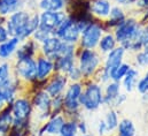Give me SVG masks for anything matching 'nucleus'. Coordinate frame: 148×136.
Masks as SVG:
<instances>
[{"mask_svg":"<svg viewBox=\"0 0 148 136\" xmlns=\"http://www.w3.org/2000/svg\"><path fill=\"white\" fill-rule=\"evenodd\" d=\"M76 65V57H58L54 60V73L67 75L68 71Z\"/></svg>","mask_w":148,"mask_h":136,"instance_id":"nucleus-23","label":"nucleus"},{"mask_svg":"<svg viewBox=\"0 0 148 136\" xmlns=\"http://www.w3.org/2000/svg\"><path fill=\"white\" fill-rule=\"evenodd\" d=\"M105 27L99 22H91L82 33L79 38V45L82 49L94 50L98 47L101 37L103 36Z\"/></svg>","mask_w":148,"mask_h":136,"instance_id":"nucleus-5","label":"nucleus"},{"mask_svg":"<svg viewBox=\"0 0 148 136\" xmlns=\"http://www.w3.org/2000/svg\"><path fill=\"white\" fill-rule=\"evenodd\" d=\"M13 119L10 105H7L0 111V136H8L13 125Z\"/></svg>","mask_w":148,"mask_h":136,"instance_id":"nucleus-20","label":"nucleus"},{"mask_svg":"<svg viewBox=\"0 0 148 136\" xmlns=\"http://www.w3.org/2000/svg\"><path fill=\"white\" fill-rule=\"evenodd\" d=\"M7 106V103L5 101V98H3V95H2V90L0 89V111L2 110V108H5Z\"/></svg>","mask_w":148,"mask_h":136,"instance_id":"nucleus-41","label":"nucleus"},{"mask_svg":"<svg viewBox=\"0 0 148 136\" xmlns=\"http://www.w3.org/2000/svg\"><path fill=\"white\" fill-rule=\"evenodd\" d=\"M80 107L88 112H94L103 105V89L98 82H88L83 88V92L79 97Z\"/></svg>","mask_w":148,"mask_h":136,"instance_id":"nucleus-2","label":"nucleus"},{"mask_svg":"<svg viewBox=\"0 0 148 136\" xmlns=\"http://www.w3.org/2000/svg\"><path fill=\"white\" fill-rule=\"evenodd\" d=\"M116 46H117V40H116L114 34H111V33H107L103 35L98 45L99 51L103 54H107L111 50H114Z\"/></svg>","mask_w":148,"mask_h":136,"instance_id":"nucleus-26","label":"nucleus"},{"mask_svg":"<svg viewBox=\"0 0 148 136\" xmlns=\"http://www.w3.org/2000/svg\"><path fill=\"white\" fill-rule=\"evenodd\" d=\"M55 36L59 37L62 42L69 43V44H77L80 38V30L76 24L74 17L68 15V17L60 24V27L56 29Z\"/></svg>","mask_w":148,"mask_h":136,"instance_id":"nucleus-8","label":"nucleus"},{"mask_svg":"<svg viewBox=\"0 0 148 136\" xmlns=\"http://www.w3.org/2000/svg\"><path fill=\"white\" fill-rule=\"evenodd\" d=\"M117 136H136L137 129L131 119H122L117 126Z\"/></svg>","mask_w":148,"mask_h":136,"instance_id":"nucleus-27","label":"nucleus"},{"mask_svg":"<svg viewBox=\"0 0 148 136\" xmlns=\"http://www.w3.org/2000/svg\"><path fill=\"white\" fill-rule=\"evenodd\" d=\"M136 64L139 67H148V44L136 54Z\"/></svg>","mask_w":148,"mask_h":136,"instance_id":"nucleus-31","label":"nucleus"},{"mask_svg":"<svg viewBox=\"0 0 148 136\" xmlns=\"http://www.w3.org/2000/svg\"><path fill=\"white\" fill-rule=\"evenodd\" d=\"M10 108L14 119H31L34 113L31 99L25 96H18L10 104Z\"/></svg>","mask_w":148,"mask_h":136,"instance_id":"nucleus-10","label":"nucleus"},{"mask_svg":"<svg viewBox=\"0 0 148 136\" xmlns=\"http://www.w3.org/2000/svg\"><path fill=\"white\" fill-rule=\"evenodd\" d=\"M130 68H131V66L127 62H122L117 67L112 68L110 71H109V74H110V81H115V82H119L121 83V81L127 74V71H129Z\"/></svg>","mask_w":148,"mask_h":136,"instance_id":"nucleus-28","label":"nucleus"},{"mask_svg":"<svg viewBox=\"0 0 148 136\" xmlns=\"http://www.w3.org/2000/svg\"><path fill=\"white\" fill-rule=\"evenodd\" d=\"M38 51H39V44L37 42H35L32 38H29L20 44L14 57H15V60L36 58Z\"/></svg>","mask_w":148,"mask_h":136,"instance_id":"nucleus-13","label":"nucleus"},{"mask_svg":"<svg viewBox=\"0 0 148 136\" xmlns=\"http://www.w3.org/2000/svg\"><path fill=\"white\" fill-rule=\"evenodd\" d=\"M111 3L109 0H91L90 1V12L93 16L99 19H107L110 14Z\"/></svg>","mask_w":148,"mask_h":136,"instance_id":"nucleus-17","label":"nucleus"},{"mask_svg":"<svg viewBox=\"0 0 148 136\" xmlns=\"http://www.w3.org/2000/svg\"><path fill=\"white\" fill-rule=\"evenodd\" d=\"M61 44H62V40L55 35H52L47 37L41 44H39L40 54L54 61L59 56V50L61 47Z\"/></svg>","mask_w":148,"mask_h":136,"instance_id":"nucleus-12","label":"nucleus"},{"mask_svg":"<svg viewBox=\"0 0 148 136\" xmlns=\"http://www.w3.org/2000/svg\"><path fill=\"white\" fill-rule=\"evenodd\" d=\"M68 17L67 12H49V10H41L39 12V28L54 35L60 24Z\"/></svg>","mask_w":148,"mask_h":136,"instance_id":"nucleus-7","label":"nucleus"},{"mask_svg":"<svg viewBox=\"0 0 148 136\" xmlns=\"http://www.w3.org/2000/svg\"><path fill=\"white\" fill-rule=\"evenodd\" d=\"M37 81H47L54 74V61L39 54L36 57Z\"/></svg>","mask_w":148,"mask_h":136,"instance_id":"nucleus-14","label":"nucleus"},{"mask_svg":"<svg viewBox=\"0 0 148 136\" xmlns=\"http://www.w3.org/2000/svg\"><path fill=\"white\" fill-rule=\"evenodd\" d=\"M49 36H52V34H49V33H47V31H45V30H42V29H38L37 31L35 33V34L32 35V39L35 40V42H37L38 44H41L47 37H49Z\"/></svg>","mask_w":148,"mask_h":136,"instance_id":"nucleus-35","label":"nucleus"},{"mask_svg":"<svg viewBox=\"0 0 148 136\" xmlns=\"http://www.w3.org/2000/svg\"><path fill=\"white\" fill-rule=\"evenodd\" d=\"M66 121V117L63 114H56L52 115L48 120H46L41 127L38 129L37 135H49V136H58L60 134V130Z\"/></svg>","mask_w":148,"mask_h":136,"instance_id":"nucleus-11","label":"nucleus"},{"mask_svg":"<svg viewBox=\"0 0 148 136\" xmlns=\"http://www.w3.org/2000/svg\"><path fill=\"white\" fill-rule=\"evenodd\" d=\"M125 19H126V15H125V12L123 10V8L121 6H112L111 7L110 14L108 16V21L106 23V27L107 28H110V29H115Z\"/></svg>","mask_w":148,"mask_h":136,"instance_id":"nucleus-21","label":"nucleus"},{"mask_svg":"<svg viewBox=\"0 0 148 136\" xmlns=\"http://www.w3.org/2000/svg\"><path fill=\"white\" fill-rule=\"evenodd\" d=\"M77 66L80 69L83 77L90 78L95 75V73L99 70L101 59L99 53L95 50H88V49H82L77 52Z\"/></svg>","mask_w":148,"mask_h":136,"instance_id":"nucleus-3","label":"nucleus"},{"mask_svg":"<svg viewBox=\"0 0 148 136\" xmlns=\"http://www.w3.org/2000/svg\"><path fill=\"white\" fill-rule=\"evenodd\" d=\"M77 128H78V133L82 135H85L88 133V126L84 120H79L77 122Z\"/></svg>","mask_w":148,"mask_h":136,"instance_id":"nucleus-36","label":"nucleus"},{"mask_svg":"<svg viewBox=\"0 0 148 136\" xmlns=\"http://www.w3.org/2000/svg\"><path fill=\"white\" fill-rule=\"evenodd\" d=\"M69 78L67 75L61 74V73H54L46 82L44 90L52 97H56L60 95H63L67 87H68Z\"/></svg>","mask_w":148,"mask_h":136,"instance_id":"nucleus-9","label":"nucleus"},{"mask_svg":"<svg viewBox=\"0 0 148 136\" xmlns=\"http://www.w3.org/2000/svg\"><path fill=\"white\" fill-rule=\"evenodd\" d=\"M22 42L16 37H9L6 42L0 44V60L8 61L13 58Z\"/></svg>","mask_w":148,"mask_h":136,"instance_id":"nucleus-16","label":"nucleus"},{"mask_svg":"<svg viewBox=\"0 0 148 136\" xmlns=\"http://www.w3.org/2000/svg\"><path fill=\"white\" fill-rule=\"evenodd\" d=\"M136 90L140 95H146V94H148V73H146L143 77H140L138 80L137 85H136Z\"/></svg>","mask_w":148,"mask_h":136,"instance_id":"nucleus-33","label":"nucleus"},{"mask_svg":"<svg viewBox=\"0 0 148 136\" xmlns=\"http://www.w3.org/2000/svg\"><path fill=\"white\" fill-rule=\"evenodd\" d=\"M77 122L75 120H66L61 130H60V136H77L78 133V128H77Z\"/></svg>","mask_w":148,"mask_h":136,"instance_id":"nucleus-30","label":"nucleus"},{"mask_svg":"<svg viewBox=\"0 0 148 136\" xmlns=\"http://www.w3.org/2000/svg\"><path fill=\"white\" fill-rule=\"evenodd\" d=\"M13 74L24 83H34L37 81V64L36 58L15 60Z\"/></svg>","mask_w":148,"mask_h":136,"instance_id":"nucleus-6","label":"nucleus"},{"mask_svg":"<svg viewBox=\"0 0 148 136\" xmlns=\"http://www.w3.org/2000/svg\"><path fill=\"white\" fill-rule=\"evenodd\" d=\"M67 76H68L69 81H73V82H79V81L83 78V74H82L80 69L78 68L77 65H75L74 67L68 71Z\"/></svg>","mask_w":148,"mask_h":136,"instance_id":"nucleus-34","label":"nucleus"},{"mask_svg":"<svg viewBox=\"0 0 148 136\" xmlns=\"http://www.w3.org/2000/svg\"><path fill=\"white\" fill-rule=\"evenodd\" d=\"M144 38L146 44H148V22L144 26Z\"/></svg>","mask_w":148,"mask_h":136,"instance_id":"nucleus-43","label":"nucleus"},{"mask_svg":"<svg viewBox=\"0 0 148 136\" xmlns=\"http://www.w3.org/2000/svg\"><path fill=\"white\" fill-rule=\"evenodd\" d=\"M140 78V73L137 68L131 67L129 69L127 74L124 76V78L121 81L122 82V87L124 88V90L126 92H132L134 89H136V85H137V82L138 80Z\"/></svg>","mask_w":148,"mask_h":136,"instance_id":"nucleus-22","label":"nucleus"},{"mask_svg":"<svg viewBox=\"0 0 148 136\" xmlns=\"http://www.w3.org/2000/svg\"><path fill=\"white\" fill-rule=\"evenodd\" d=\"M125 101H126V95H125V94H119V95L116 97V99L114 101V103H112V107H118V106H121Z\"/></svg>","mask_w":148,"mask_h":136,"instance_id":"nucleus-39","label":"nucleus"},{"mask_svg":"<svg viewBox=\"0 0 148 136\" xmlns=\"http://www.w3.org/2000/svg\"><path fill=\"white\" fill-rule=\"evenodd\" d=\"M125 52L126 50L119 45L116 46L114 50H111L110 52L107 53L105 62H103V69H106L107 71H110L112 68L117 67L118 65H121L122 62H124V57H125Z\"/></svg>","mask_w":148,"mask_h":136,"instance_id":"nucleus-15","label":"nucleus"},{"mask_svg":"<svg viewBox=\"0 0 148 136\" xmlns=\"http://www.w3.org/2000/svg\"><path fill=\"white\" fill-rule=\"evenodd\" d=\"M136 5L140 9H148V0H136Z\"/></svg>","mask_w":148,"mask_h":136,"instance_id":"nucleus-40","label":"nucleus"},{"mask_svg":"<svg viewBox=\"0 0 148 136\" xmlns=\"http://www.w3.org/2000/svg\"><path fill=\"white\" fill-rule=\"evenodd\" d=\"M30 119H13V125L8 136H28L30 133Z\"/></svg>","mask_w":148,"mask_h":136,"instance_id":"nucleus-19","label":"nucleus"},{"mask_svg":"<svg viewBox=\"0 0 148 136\" xmlns=\"http://www.w3.org/2000/svg\"><path fill=\"white\" fill-rule=\"evenodd\" d=\"M67 7V0H39L38 9L49 10V12H60Z\"/></svg>","mask_w":148,"mask_h":136,"instance_id":"nucleus-24","label":"nucleus"},{"mask_svg":"<svg viewBox=\"0 0 148 136\" xmlns=\"http://www.w3.org/2000/svg\"><path fill=\"white\" fill-rule=\"evenodd\" d=\"M118 5H130V3H133L136 2V0H115Z\"/></svg>","mask_w":148,"mask_h":136,"instance_id":"nucleus-42","label":"nucleus"},{"mask_svg":"<svg viewBox=\"0 0 148 136\" xmlns=\"http://www.w3.org/2000/svg\"><path fill=\"white\" fill-rule=\"evenodd\" d=\"M146 73H148V70H147V71H146Z\"/></svg>","mask_w":148,"mask_h":136,"instance_id":"nucleus-45","label":"nucleus"},{"mask_svg":"<svg viewBox=\"0 0 148 136\" xmlns=\"http://www.w3.org/2000/svg\"><path fill=\"white\" fill-rule=\"evenodd\" d=\"M31 16V12L27 9H20L12 13L8 17H6L5 27L10 37H16L21 42H24L31 38L29 33L28 24Z\"/></svg>","mask_w":148,"mask_h":136,"instance_id":"nucleus-1","label":"nucleus"},{"mask_svg":"<svg viewBox=\"0 0 148 136\" xmlns=\"http://www.w3.org/2000/svg\"><path fill=\"white\" fill-rule=\"evenodd\" d=\"M82 136H91V135H88V134H85V135H82Z\"/></svg>","mask_w":148,"mask_h":136,"instance_id":"nucleus-44","label":"nucleus"},{"mask_svg":"<svg viewBox=\"0 0 148 136\" xmlns=\"http://www.w3.org/2000/svg\"><path fill=\"white\" fill-rule=\"evenodd\" d=\"M30 99L34 110H36L37 112L38 121L44 124L52 117V97L44 89L34 91Z\"/></svg>","mask_w":148,"mask_h":136,"instance_id":"nucleus-4","label":"nucleus"},{"mask_svg":"<svg viewBox=\"0 0 148 136\" xmlns=\"http://www.w3.org/2000/svg\"><path fill=\"white\" fill-rule=\"evenodd\" d=\"M97 132L99 136H105L106 134H108V129H107V126H106V122L103 120H100L99 124H98V127H97Z\"/></svg>","mask_w":148,"mask_h":136,"instance_id":"nucleus-37","label":"nucleus"},{"mask_svg":"<svg viewBox=\"0 0 148 136\" xmlns=\"http://www.w3.org/2000/svg\"><path fill=\"white\" fill-rule=\"evenodd\" d=\"M9 37L10 36H9L7 29H6V27H5V23L3 24H0V44L3 43V42H6Z\"/></svg>","mask_w":148,"mask_h":136,"instance_id":"nucleus-38","label":"nucleus"},{"mask_svg":"<svg viewBox=\"0 0 148 136\" xmlns=\"http://www.w3.org/2000/svg\"><path fill=\"white\" fill-rule=\"evenodd\" d=\"M121 83L115 82V81H109L106 83V88L103 90V105L106 106H112V103L116 99V97L121 94Z\"/></svg>","mask_w":148,"mask_h":136,"instance_id":"nucleus-18","label":"nucleus"},{"mask_svg":"<svg viewBox=\"0 0 148 136\" xmlns=\"http://www.w3.org/2000/svg\"><path fill=\"white\" fill-rule=\"evenodd\" d=\"M63 108H64L63 95H60V96L52 98V115L63 114Z\"/></svg>","mask_w":148,"mask_h":136,"instance_id":"nucleus-32","label":"nucleus"},{"mask_svg":"<svg viewBox=\"0 0 148 136\" xmlns=\"http://www.w3.org/2000/svg\"><path fill=\"white\" fill-rule=\"evenodd\" d=\"M103 121L106 122L108 133H112L114 130H116V129H117V126H118V124H119V118H118L117 112H116L114 108H110V110L106 113Z\"/></svg>","mask_w":148,"mask_h":136,"instance_id":"nucleus-29","label":"nucleus"},{"mask_svg":"<svg viewBox=\"0 0 148 136\" xmlns=\"http://www.w3.org/2000/svg\"><path fill=\"white\" fill-rule=\"evenodd\" d=\"M13 67L8 61L0 62V89L6 88L13 80Z\"/></svg>","mask_w":148,"mask_h":136,"instance_id":"nucleus-25","label":"nucleus"}]
</instances>
